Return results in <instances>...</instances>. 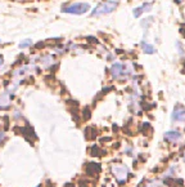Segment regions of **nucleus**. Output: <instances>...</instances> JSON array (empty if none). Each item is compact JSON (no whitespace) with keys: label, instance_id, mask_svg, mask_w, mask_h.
Here are the masks:
<instances>
[{"label":"nucleus","instance_id":"1","mask_svg":"<svg viewBox=\"0 0 185 187\" xmlns=\"http://www.w3.org/2000/svg\"><path fill=\"white\" fill-rule=\"evenodd\" d=\"M117 5H118L117 1H103L94 8V10L91 12V15L108 14V13H111V12H113L116 8H117Z\"/></svg>","mask_w":185,"mask_h":187},{"label":"nucleus","instance_id":"2","mask_svg":"<svg viewBox=\"0 0 185 187\" xmlns=\"http://www.w3.org/2000/svg\"><path fill=\"white\" fill-rule=\"evenodd\" d=\"M89 8H90V5L87 3H75V4H71V5L62 8V12L71 13V14H84L89 10Z\"/></svg>","mask_w":185,"mask_h":187},{"label":"nucleus","instance_id":"3","mask_svg":"<svg viewBox=\"0 0 185 187\" xmlns=\"http://www.w3.org/2000/svg\"><path fill=\"white\" fill-rule=\"evenodd\" d=\"M113 174L118 180L119 183H122L123 181H126L129 170H127V168L125 165H116V166H113Z\"/></svg>","mask_w":185,"mask_h":187},{"label":"nucleus","instance_id":"4","mask_svg":"<svg viewBox=\"0 0 185 187\" xmlns=\"http://www.w3.org/2000/svg\"><path fill=\"white\" fill-rule=\"evenodd\" d=\"M185 118V111H184V106L183 105H177L175 107V110L172 112V120L173 121H180L183 123Z\"/></svg>","mask_w":185,"mask_h":187},{"label":"nucleus","instance_id":"5","mask_svg":"<svg viewBox=\"0 0 185 187\" xmlns=\"http://www.w3.org/2000/svg\"><path fill=\"white\" fill-rule=\"evenodd\" d=\"M111 72L114 79H118V77L123 76V74H125V66L122 63H114L111 68Z\"/></svg>","mask_w":185,"mask_h":187},{"label":"nucleus","instance_id":"6","mask_svg":"<svg viewBox=\"0 0 185 187\" xmlns=\"http://www.w3.org/2000/svg\"><path fill=\"white\" fill-rule=\"evenodd\" d=\"M100 170H102V168H100V165L96 164V163H89V164H86V173L89 176L96 177L100 173Z\"/></svg>","mask_w":185,"mask_h":187},{"label":"nucleus","instance_id":"7","mask_svg":"<svg viewBox=\"0 0 185 187\" xmlns=\"http://www.w3.org/2000/svg\"><path fill=\"white\" fill-rule=\"evenodd\" d=\"M152 7H153L152 3H145V4H143V5H140V7L135 8V9H134L135 18H139L143 13H144V12H149L150 9H152Z\"/></svg>","mask_w":185,"mask_h":187},{"label":"nucleus","instance_id":"8","mask_svg":"<svg viewBox=\"0 0 185 187\" xmlns=\"http://www.w3.org/2000/svg\"><path fill=\"white\" fill-rule=\"evenodd\" d=\"M181 138V133L177 130H170L165 133V139L168 142H177Z\"/></svg>","mask_w":185,"mask_h":187},{"label":"nucleus","instance_id":"9","mask_svg":"<svg viewBox=\"0 0 185 187\" xmlns=\"http://www.w3.org/2000/svg\"><path fill=\"white\" fill-rule=\"evenodd\" d=\"M9 99L10 97L8 93H3L1 96H0V108H8L9 106Z\"/></svg>","mask_w":185,"mask_h":187},{"label":"nucleus","instance_id":"10","mask_svg":"<svg viewBox=\"0 0 185 187\" xmlns=\"http://www.w3.org/2000/svg\"><path fill=\"white\" fill-rule=\"evenodd\" d=\"M85 137L86 139H94L96 137V132L92 127H87L86 129H85Z\"/></svg>","mask_w":185,"mask_h":187},{"label":"nucleus","instance_id":"11","mask_svg":"<svg viewBox=\"0 0 185 187\" xmlns=\"http://www.w3.org/2000/svg\"><path fill=\"white\" fill-rule=\"evenodd\" d=\"M141 48H143V52L146 53V54H153L154 52H156L154 46L148 44V43H141Z\"/></svg>","mask_w":185,"mask_h":187},{"label":"nucleus","instance_id":"12","mask_svg":"<svg viewBox=\"0 0 185 187\" xmlns=\"http://www.w3.org/2000/svg\"><path fill=\"white\" fill-rule=\"evenodd\" d=\"M90 154H91V156H100V155H103V151L100 150L98 146H92L90 150Z\"/></svg>","mask_w":185,"mask_h":187},{"label":"nucleus","instance_id":"13","mask_svg":"<svg viewBox=\"0 0 185 187\" xmlns=\"http://www.w3.org/2000/svg\"><path fill=\"white\" fill-rule=\"evenodd\" d=\"M82 116H84V119H85V120L90 119V116H91V112H90V110H89V108H87V107H85V108H84Z\"/></svg>","mask_w":185,"mask_h":187},{"label":"nucleus","instance_id":"14","mask_svg":"<svg viewBox=\"0 0 185 187\" xmlns=\"http://www.w3.org/2000/svg\"><path fill=\"white\" fill-rule=\"evenodd\" d=\"M31 44H32V41L31 40H25V41H22L21 44H19V46H21V48H26V46H28Z\"/></svg>","mask_w":185,"mask_h":187},{"label":"nucleus","instance_id":"15","mask_svg":"<svg viewBox=\"0 0 185 187\" xmlns=\"http://www.w3.org/2000/svg\"><path fill=\"white\" fill-rule=\"evenodd\" d=\"M4 138H5V133H4V132H1V130H0V142H1Z\"/></svg>","mask_w":185,"mask_h":187},{"label":"nucleus","instance_id":"16","mask_svg":"<svg viewBox=\"0 0 185 187\" xmlns=\"http://www.w3.org/2000/svg\"><path fill=\"white\" fill-rule=\"evenodd\" d=\"M3 62H4V60H3V56H1V54H0V67H1V66H3Z\"/></svg>","mask_w":185,"mask_h":187},{"label":"nucleus","instance_id":"17","mask_svg":"<svg viewBox=\"0 0 185 187\" xmlns=\"http://www.w3.org/2000/svg\"><path fill=\"white\" fill-rule=\"evenodd\" d=\"M64 187H75V186H72L71 183H66V186Z\"/></svg>","mask_w":185,"mask_h":187},{"label":"nucleus","instance_id":"18","mask_svg":"<svg viewBox=\"0 0 185 187\" xmlns=\"http://www.w3.org/2000/svg\"><path fill=\"white\" fill-rule=\"evenodd\" d=\"M0 43H1V40H0Z\"/></svg>","mask_w":185,"mask_h":187}]
</instances>
